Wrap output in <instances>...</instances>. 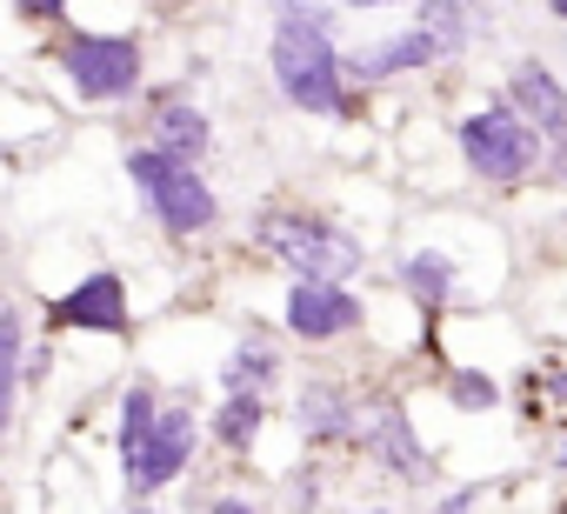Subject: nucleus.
Here are the masks:
<instances>
[{"mask_svg": "<svg viewBox=\"0 0 567 514\" xmlns=\"http://www.w3.org/2000/svg\"><path fill=\"white\" fill-rule=\"evenodd\" d=\"M154 421H161V394H154L147 381H134V388L121 394V428H114L121 474H134V467H141V454H147V441H154Z\"/></svg>", "mask_w": 567, "mask_h": 514, "instance_id": "nucleus-17", "label": "nucleus"}, {"mask_svg": "<svg viewBox=\"0 0 567 514\" xmlns=\"http://www.w3.org/2000/svg\"><path fill=\"white\" fill-rule=\"evenodd\" d=\"M454 141H461V161H467L481 181H494V187H520V181L547 161V141H540L507 101L467 114V121L454 127Z\"/></svg>", "mask_w": 567, "mask_h": 514, "instance_id": "nucleus-4", "label": "nucleus"}, {"mask_svg": "<svg viewBox=\"0 0 567 514\" xmlns=\"http://www.w3.org/2000/svg\"><path fill=\"white\" fill-rule=\"evenodd\" d=\"M127 514H161V507H154V501H134V507H127Z\"/></svg>", "mask_w": 567, "mask_h": 514, "instance_id": "nucleus-26", "label": "nucleus"}, {"mask_svg": "<svg viewBox=\"0 0 567 514\" xmlns=\"http://www.w3.org/2000/svg\"><path fill=\"white\" fill-rule=\"evenodd\" d=\"M260 414H267V401H254V394H220V408H214V448H220V454H247L254 434H260Z\"/></svg>", "mask_w": 567, "mask_h": 514, "instance_id": "nucleus-18", "label": "nucleus"}, {"mask_svg": "<svg viewBox=\"0 0 567 514\" xmlns=\"http://www.w3.org/2000/svg\"><path fill=\"white\" fill-rule=\"evenodd\" d=\"M207 514H254V501H247V494H214Z\"/></svg>", "mask_w": 567, "mask_h": 514, "instance_id": "nucleus-21", "label": "nucleus"}, {"mask_svg": "<svg viewBox=\"0 0 567 514\" xmlns=\"http://www.w3.org/2000/svg\"><path fill=\"white\" fill-rule=\"evenodd\" d=\"M14 14H21V21H61L68 0H14Z\"/></svg>", "mask_w": 567, "mask_h": 514, "instance_id": "nucleus-20", "label": "nucleus"}, {"mask_svg": "<svg viewBox=\"0 0 567 514\" xmlns=\"http://www.w3.org/2000/svg\"><path fill=\"white\" fill-rule=\"evenodd\" d=\"M447 401H454L461 414H487V408H501V388H494V374H481V368H454V374H447Z\"/></svg>", "mask_w": 567, "mask_h": 514, "instance_id": "nucleus-19", "label": "nucleus"}, {"mask_svg": "<svg viewBox=\"0 0 567 514\" xmlns=\"http://www.w3.org/2000/svg\"><path fill=\"white\" fill-rule=\"evenodd\" d=\"M474 501H481V487H461V494H447L434 514H474Z\"/></svg>", "mask_w": 567, "mask_h": 514, "instance_id": "nucleus-22", "label": "nucleus"}, {"mask_svg": "<svg viewBox=\"0 0 567 514\" xmlns=\"http://www.w3.org/2000/svg\"><path fill=\"white\" fill-rule=\"evenodd\" d=\"M341 8H394V0H341Z\"/></svg>", "mask_w": 567, "mask_h": 514, "instance_id": "nucleus-25", "label": "nucleus"}, {"mask_svg": "<svg viewBox=\"0 0 567 514\" xmlns=\"http://www.w3.org/2000/svg\"><path fill=\"white\" fill-rule=\"evenodd\" d=\"M414 28L421 34H434L454 61L487 34V14H481V0H421V8H414Z\"/></svg>", "mask_w": 567, "mask_h": 514, "instance_id": "nucleus-13", "label": "nucleus"}, {"mask_svg": "<svg viewBox=\"0 0 567 514\" xmlns=\"http://www.w3.org/2000/svg\"><path fill=\"white\" fill-rule=\"evenodd\" d=\"M501 101L547 141V154H567V81H554L540 61H520L507 74V94Z\"/></svg>", "mask_w": 567, "mask_h": 514, "instance_id": "nucleus-9", "label": "nucleus"}, {"mask_svg": "<svg viewBox=\"0 0 567 514\" xmlns=\"http://www.w3.org/2000/svg\"><path fill=\"white\" fill-rule=\"evenodd\" d=\"M61 74L81 101H127L141 88V41L134 34H68Z\"/></svg>", "mask_w": 567, "mask_h": 514, "instance_id": "nucleus-5", "label": "nucleus"}, {"mask_svg": "<svg viewBox=\"0 0 567 514\" xmlns=\"http://www.w3.org/2000/svg\"><path fill=\"white\" fill-rule=\"evenodd\" d=\"M361 514H388V507H361Z\"/></svg>", "mask_w": 567, "mask_h": 514, "instance_id": "nucleus-29", "label": "nucleus"}, {"mask_svg": "<svg viewBox=\"0 0 567 514\" xmlns=\"http://www.w3.org/2000/svg\"><path fill=\"white\" fill-rule=\"evenodd\" d=\"M220 388H227V394L267 401V394L280 388V348H274L267 335H240L234 354H227V368H220Z\"/></svg>", "mask_w": 567, "mask_h": 514, "instance_id": "nucleus-12", "label": "nucleus"}, {"mask_svg": "<svg viewBox=\"0 0 567 514\" xmlns=\"http://www.w3.org/2000/svg\"><path fill=\"white\" fill-rule=\"evenodd\" d=\"M187 461H194V408H161L147 454H141V467L127 474V494H134V501H154L161 487H174V481L187 474Z\"/></svg>", "mask_w": 567, "mask_h": 514, "instance_id": "nucleus-8", "label": "nucleus"}, {"mask_svg": "<svg viewBox=\"0 0 567 514\" xmlns=\"http://www.w3.org/2000/svg\"><path fill=\"white\" fill-rule=\"evenodd\" d=\"M401 288H408L414 308L441 315V308L461 295V275H454V261H447L441 247H421V254H401Z\"/></svg>", "mask_w": 567, "mask_h": 514, "instance_id": "nucleus-14", "label": "nucleus"}, {"mask_svg": "<svg viewBox=\"0 0 567 514\" xmlns=\"http://www.w3.org/2000/svg\"><path fill=\"white\" fill-rule=\"evenodd\" d=\"M547 181H567V154H547Z\"/></svg>", "mask_w": 567, "mask_h": 514, "instance_id": "nucleus-23", "label": "nucleus"}, {"mask_svg": "<svg viewBox=\"0 0 567 514\" xmlns=\"http://www.w3.org/2000/svg\"><path fill=\"white\" fill-rule=\"evenodd\" d=\"M274 88L301 114H348V54L334 48V28L308 0H274Z\"/></svg>", "mask_w": 567, "mask_h": 514, "instance_id": "nucleus-1", "label": "nucleus"}, {"mask_svg": "<svg viewBox=\"0 0 567 514\" xmlns=\"http://www.w3.org/2000/svg\"><path fill=\"white\" fill-rule=\"evenodd\" d=\"M48 321H54V328H74V335H114V341H127V335H134L127 281L101 268V275L74 281L68 295H54V301H48Z\"/></svg>", "mask_w": 567, "mask_h": 514, "instance_id": "nucleus-6", "label": "nucleus"}, {"mask_svg": "<svg viewBox=\"0 0 567 514\" xmlns=\"http://www.w3.org/2000/svg\"><path fill=\"white\" fill-rule=\"evenodd\" d=\"M547 8H554V14H560V21H567V0H547Z\"/></svg>", "mask_w": 567, "mask_h": 514, "instance_id": "nucleus-27", "label": "nucleus"}, {"mask_svg": "<svg viewBox=\"0 0 567 514\" xmlns=\"http://www.w3.org/2000/svg\"><path fill=\"white\" fill-rule=\"evenodd\" d=\"M554 401H560V408H567V368H560V374H554Z\"/></svg>", "mask_w": 567, "mask_h": 514, "instance_id": "nucleus-24", "label": "nucleus"}, {"mask_svg": "<svg viewBox=\"0 0 567 514\" xmlns=\"http://www.w3.org/2000/svg\"><path fill=\"white\" fill-rule=\"evenodd\" d=\"M280 321H288L295 341H341V335L361 328V301H354L341 281H295Z\"/></svg>", "mask_w": 567, "mask_h": 514, "instance_id": "nucleus-7", "label": "nucleus"}, {"mask_svg": "<svg viewBox=\"0 0 567 514\" xmlns=\"http://www.w3.org/2000/svg\"><path fill=\"white\" fill-rule=\"evenodd\" d=\"M21 374H28V328H21V308H14L8 295H0V434L14 428Z\"/></svg>", "mask_w": 567, "mask_h": 514, "instance_id": "nucleus-15", "label": "nucleus"}, {"mask_svg": "<svg viewBox=\"0 0 567 514\" xmlns=\"http://www.w3.org/2000/svg\"><path fill=\"white\" fill-rule=\"evenodd\" d=\"M154 147H161V154H174V161H194V167H200V154L214 147V127H207V114H200V107L167 101V107L154 114Z\"/></svg>", "mask_w": 567, "mask_h": 514, "instance_id": "nucleus-16", "label": "nucleus"}, {"mask_svg": "<svg viewBox=\"0 0 567 514\" xmlns=\"http://www.w3.org/2000/svg\"><path fill=\"white\" fill-rule=\"evenodd\" d=\"M554 461H560V467H567V441H560V448H554Z\"/></svg>", "mask_w": 567, "mask_h": 514, "instance_id": "nucleus-28", "label": "nucleus"}, {"mask_svg": "<svg viewBox=\"0 0 567 514\" xmlns=\"http://www.w3.org/2000/svg\"><path fill=\"white\" fill-rule=\"evenodd\" d=\"M254 240H260L295 281H354L361 261H368L361 240H354L341 220L308 214V207H274V214H260Z\"/></svg>", "mask_w": 567, "mask_h": 514, "instance_id": "nucleus-2", "label": "nucleus"}, {"mask_svg": "<svg viewBox=\"0 0 567 514\" xmlns=\"http://www.w3.org/2000/svg\"><path fill=\"white\" fill-rule=\"evenodd\" d=\"M127 181H134V194L147 201V214L161 220V234H174V240H194V234H207V227L220 220V201H214V187L200 181V167L161 154L154 141L127 154Z\"/></svg>", "mask_w": 567, "mask_h": 514, "instance_id": "nucleus-3", "label": "nucleus"}, {"mask_svg": "<svg viewBox=\"0 0 567 514\" xmlns=\"http://www.w3.org/2000/svg\"><path fill=\"white\" fill-rule=\"evenodd\" d=\"M368 448H374V461H381L394 481H427V474H434V454L421 448V434H414V421H408L401 401H381V408H374Z\"/></svg>", "mask_w": 567, "mask_h": 514, "instance_id": "nucleus-11", "label": "nucleus"}, {"mask_svg": "<svg viewBox=\"0 0 567 514\" xmlns=\"http://www.w3.org/2000/svg\"><path fill=\"white\" fill-rule=\"evenodd\" d=\"M295 428H301L315 448L354 441V428H361L354 388H341V381H301V394H295Z\"/></svg>", "mask_w": 567, "mask_h": 514, "instance_id": "nucleus-10", "label": "nucleus"}]
</instances>
